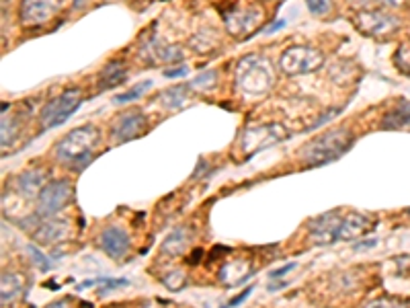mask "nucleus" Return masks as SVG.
I'll use <instances>...</instances> for the list:
<instances>
[{"mask_svg":"<svg viewBox=\"0 0 410 308\" xmlns=\"http://www.w3.org/2000/svg\"><path fill=\"white\" fill-rule=\"evenodd\" d=\"M236 89L249 97H263L273 87V64L265 55L250 54L236 64Z\"/></svg>","mask_w":410,"mask_h":308,"instance_id":"1","label":"nucleus"},{"mask_svg":"<svg viewBox=\"0 0 410 308\" xmlns=\"http://www.w3.org/2000/svg\"><path fill=\"white\" fill-rule=\"evenodd\" d=\"M353 134L345 127L330 129L303 146L300 150V159L306 166H320L342 156L353 146Z\"/></svg>","mask_w":410,"mask_h":308,"instance_id":"2","label":"nucleus"},{"mask_svg":"<svg viewBox=\"0 0 410 308\" xmlns=\"http://www.w3.org/2000/svg\"><path fill=\"white\" fill-rule=\"evenodd\" d=\"M101 142V132L97 126H80L64 136L55 146V159L72 166H85L92 159V152Z\"/></svg>","mask_w":410,"mask_h":308,"instance_id":"3","label":"nucleus"},{"mask_svg":"<svg viewBox=\"0 0 410 308\" xmlns=\"http://www.w3.org/2000/svg\"><path fill=\"white\" fill-rule=\"evenodd\" d=\"M279 64H281V70L289 76L310 74L318 70L324 64V54L320 50H314L310 46H293L284 52Z\"/></svg>","mask_w":410,"mask_h":308,"instance_id":"4","label":"nucleus"},{"mask_svg":"<svg viewBox=\"0 0 410 308\" xmlns=\"http://www.w3.org/2000/svg\"><path fill=\"white\" fill-rule=\"evenodd\" d=\"M74 198V187L68 179H58V181L48 183L41 193H39V203H37V216L50 218L62 212Z\"/></svg>","mask_w":410,"mask_h":308,"instance_id":"5","label":"nucleus"},{"mask_svg":"<svg viewBox=\"0 0 410 308\" xmlns=\"http://www.w3.org/2000/svg\"><path fill=\"white\" fill-rule=\"evenodd\" d=\"M82 103V92L80 89H68L60 97H55L54 101H50L43 113H41V127L43 129H52V127L62 126L76 109Z\"/></svg>","mask_w":410,"mask_h":308,"instance_id":"6","label":"nucleus"},{"mask_svg":"<svg viewBox=\"0 0 410 308\" xmlns=\"http://www.w3.org/2000/svg\"><path fill=\"white\" fill-rule=\"evenodd\" d=\"M286 138H289V132L279 124H267V126H257L250 127L249 132H244L242 136V150L247 154L265 150L271 146L284 142Z\"/></svg>","mask_w":410,"mask_h":308,"instance_id":"7","label":"nucleus"},{"mask_svg":"<svg viewBox=\"0 0 410 308\" xmlns=\"http://www.w3.org/2000/svg\"><path fill=\"white\" fill-rule=\"evenodd\" d=\"M355 25L365 36L382 37L390 36L398 29V18L384 11H361V13H357Z\"/></svg>","mask_w":410,"mask_h":308,"instance_id":"8","label":"nucleus"},{"mask_svg":"<svg viewBox=\"0 0 410 308\" xmlns=\"http://www.w3.org/2000/svg\"><path fill=\"white\" fill-rule=\"evenodd\" d=\"M64 0H23L21 21L23 25H41L58 15Z\"/></svg>","mask_w":410,"mask_h":308,"instance_id":"9","label":"nucleus"},{"mask_svg":"<svg viewBox=\"0 0 410 308\" xmlns=\"http://www.w3.org/2000/svg\"><path fill=\"white\" fill-rule=\"evenodd\" d=\"M342 220L337 212H326L322 216L314 218L310 224H308V230L314 243L318 245H330L335 240H339V230Z\"/></svg>","mask_w":410,"mask_h":308,"instance_id":"10","label":"nucleus"},{"mask_svg":"<svg viewBox=\"0 0 410 308\" xmlns=\"http://www.w3.org/2000/svg\"><path fill=\"white\" fill-rule=\"evenodd\" d=\"M146 127H148V122H146L144 113H140V111H125L124 115H119L115 120L113 138H115V142H129V140H134L140 134H144Z\"/></svg>","mask_w":410,"mask_h":308,"instance_id":"11","label":"nucleus"},{"mask_svg":"<svg viewBox=\"0 0 410 308\" xmlns=\"http://www.w3.org/2000/svg\"><path fill=\"white\" fill-rule=\"evenodd\" d=\"M261 18H263V13H261V11H254V9H234V11L224 15L226 29L236 37H242L250 33V31L259 25Z\"/></svg>","mask_w":410,"mask_h":308,"instance_id":"12","label":"nucleus"},{"mask_svg":"<svg viewBox=\"0 0 410 308\" xmlns=\"http://www.w3.org/2000/svg\"><path fill=\"white\" fill-rule=\"evenodd\" d=\"M129 236L124 228L119 226H109L101 235V249L111 257V259H122L129 253Z\"/></svg>","mask_w":410,"mask_h":308,"instance_id":"13","label":"nucleus"},{"mask_svg":"<svg viewBox=\"0 0 410 308\" xmlns=\"http://www.w3.org/2000/svg\"><path fill=\"white\" fill-rule=\"evenodd\" d=\"M374 224L375 222L369 216L355 212V214H351V216H347L342 220L339 230V240H357L363 235H367L374 228Z\"/></svg>","mask_w":410,"mask_h":308,"instance_id":"14","label":"nucleus"},{"mask_svg":"<svg viewBox=\"0 0 410 308\" xmlns=\"http://www.w3.org/2000/svg\"><path fill=\"white\" fill-rule=\"evenodd\" d=\"M48 175L45 171H25L21 173L17 179H15V187H17L18 193H23L25 198H33L37 193H41V189L48 185Z\"/></svg>","mask_w":410,"mask_h":308,"instance_id":"15","label":"nucleus"},{"mask_svg":"<svg viewBox=\"0 0 410 308\" xmlns=\"http://www.w3.org/2000/svg\"><path fill=\"white\" fill-rule=\"evenodd\" d=\"M252 273H254V270L250 267L249 261L238 259V261L226 263V265L222 267V272H220V280L226 284V288H236L238 284L247 282Z\"/></svg>","mask_w":410,"mask_h":308,"instance_id":"16","label":"nucleus"},{"mask_svg":"<svg viewBox=\"0 0 410 308\" xmlns=\"http://www.w3.org/2000/svg\"><path fill=\"white\" fill-rule=\"evenodd\" d=\"M68 230H70V224L66 220H50L37 228L36 240L41 245H54L55 240H62L68 235Z\"/></svg>","mask_w":410,"mask_h":308,"instance_id":"17","label":"nucleus"},{"mask_svg":"<svg viewBox=\"0 0 410 308\" xmlns=\"http://www.w3.org/2000/svg\"><path fill=\"white\" fill-rule=\"evenodd\" d=\"M127 74H125V66L122 62H111L103 68V73L99 74V91H105V89H113V87H119L122 83H125Z\"/></svg>","mask_w":410,"mask_h":308,"instance_id":"18","label":"nucleus"},{"mask_svg":"<svg viewBox=\"0 0 410 308\" xmlns=\"http://www.w3.org/2000/svg\"><path fill=\"white\" fill-rule=\"evenodd\" d=\"M23 294V277L18 273L4 272L2 273V288H0V296H2V304L13 302Z\"/></svg>","mask_w":410,"mask_h":308,"instance_id":"19","label":"nucleus"},{"mask_svg":"<svg viewBox=\"0 0 410 308\" xmlns=\"http://www.w3.org/2000/svg\"><path fill=\"white\" fill-rule=\"evenodd\" d=\"M189 233H187V228H177V230H173L171 235L166 236V240L162 243V253L164 255H171V257H177L185 251V247H187V243H189Z\"/></svg>","mask_w":410,"mask_h":308,"instance_id":"20","label":"nucleus"},{"mask_svg":"<svg viewBox=\"0 0 410 308\" xmlns=\"http://www.w3.org/2000/svg\"><path fill=\"white\" fill-rule=\"evenodd\" d=\"M410 124V103L409 101H404V103H400V105H396V107L384 117V124L382 127L384 129H396V127H404Z\"/></svg>","mask_w":410,"mask_h":308,"instance_id":"21","label":"nucleus"},{"mask_svg":"<svg viewBox=\"0 0 410 308\" xmlns=\"http://www.w3.org/2000/svg\"><path fill=\"white\" fill-rule=\"evenodd\" d=\"M187 101H189V87H173V89L162 92L161 97L162 105L166 109H173V111L185 107Z\"/></svg>","mask_w":410,"mask_h":308,"instance_id":"22","label":"nucleus"},{"mask_svg":"<svg viewBox=\"0 0 410 308\" xmlns=\"http://www.w3.org/2000/svg\"><path fill=\"white\" fill-rule=\"evenodd\" d=\"M150 87H152V80H144L140 85H136L134 89L122 92V95H115V97H113V103H129V101H136V99H140Z\"/></svg>","mask_w":410,"mask_h":308,"instance_id":"23","label":"nucleus"},{"mask_svg":"<svg viewBox=\"0 0 410 308\" xmlns=\"http://www.w3.org/2000/svg\"><path fill=\"white\" fill-rule=\"evenodd\" d=\"M97 284H101V290H99V294L101 296H105L107 292L111 290H119V288H125L129 282L127 280H113V277H99V280H95Z\"/></svg>","mask_w":410,"mask_h":308,"instance_id":"24","label":"nucleus"},{"mask_svg":"<svg viewBox=\"0 0 410 308\" xmlns=\"http://www.w3.org/2000/svg\"><path fill=\"white\" fill-rule=\"evenodd\" d=\"M306 4H308L310 13H312V15H318V17L328 15L330 9H333L330 0H306Z\"/></svg>","mask_w":410,"mask_h":308,"instance_id":"25","label":"nucleus"},{"mask_svg":"<svg viewBox=\"0 0 410 308\" xmlns=\"http://www.w3.org/2000/svg\"><path fill=\"white\" fill-rule=\"evenodd\" d=\"M185 273L183 272H173V273H168V275H164L162 277V282H164V286L168 288V290H180L183 286H185Z\"/></svg>","mask_w":410,"mask_h":308,"instance_id":"26","label":"nucleus"},{"mask_svg":"<svg viewBox=\"0 0 410 308\" xmlns=\"http://www.w3.org/2000/svg\"><path fill=\"white\" fill-rule=\"evenodd\" d=\"M27 251H29V255H31V259L36 261L37 267H41V272H50V270H52V263H50V259L41 253L36 245H29V247H27Z\"/></svg>","mask_w":410,"mask_h":308,"instance_id":"27","label":"nucleus"},{"mask_svg":"<svg viewBox=\"0 0 410 308\" xmlns=\"http://www.w3.org/2000/svg\"><path fill=\"white\" fill-rule=\"evenodd\" d=\"M214 85H215V73H203V74H199L197 76L195 80L189 85V89H197V87H203L205 91H212L214 89Z\"/></svg>","mask_w":410,"mask_h":308,"instance_id":"28","label":"nucleus"},{"mask_svg":"<svg viewBox=\"0 0 410 308\" xmlns=\"http://www.w3.org/2000/svg\"><path fill=\"white\" fill-rule=\"evenodd\" d=\"M363 308H410L406 302L396 300V298H379V300H372Z\"/></svg>","mask_w":410,"mask_h":308,"instance_id":"29","label":"nucleus"},{"mask_svg":"<svg viewBox=\"0 0 410 308\" xmlns=\"http://www.w3.org/2000/svg\"><path fill=\"white\" fill-rule=\"evenodd\" d=\"M398 58H396V64L398 68H402L404 73L410 74V43H404L400 50H398Z\"/></svg>","mask_w":410,"mask_h":308,"instance_id":"30","label":"nucleus"},{"mask_svg":"<svg viewBox=\"0 0 410 308\" xmlns=\"http://www.w3.org/2000/svg\"><path fill=\"white\" fill-rule=\"evenodd\" d=\"M340 111H342V109H330V111H326V113H324L322 117H318V120H316V122H314V124L310 126V129H316V127L324 126V124H326V122H328L330 117H335V115H339Z\"/></svg>","mask_w":410,"mask_h":308,"instance_id":"31","label":"nucleus"},{"mask_svg":"<svg viewBox=\"0 0 410 308\" xmlns=\"http://www.w3.org/2000/svg\"><path fill=\"white\" fill-rule=\"evenodd\" d=\"M187 73H189L187 66H177V68H168V70L164 73V76H166V78H180V76H187Z\"/></svg>","mask_w":410,"mask_h":308,"instance_id":"32","label":"nucleus"},{"mask_svg":"<svg viewBox=\"0 0 410 308\" xmlns=\"http://www.w3.org/2000/svg\"><path fill=\"white\" fill-rule=\"evenodd\" d=\"M250 292H252V288H247V290L242 292L240 296H236V298H234L232 302H230V304H228L226 308H234V307H238V304H242V300H247V298H249Z\"/></svg>","mask_w":410,"mask_h":308,"instance_id":"33","label":"nucleus"},{"mask_svg":"<svg viewBox=\"0 0 410 308\" xmlns=\"http://www.w3.org/2000/svg\"><path fill=\"white\" fill-rule=\"evenodd\" d=\"M286 25H287V21H284V18H281V21H277L275 25H269V27H265V31H263V33H267V36H271V33H275V31L284 29Z\"/></svg>","mask_w":410,"mask_h":308,"instance_id":"34","label":"nucleus"},{"mask_svg":"<svg viewBox=\"0 0 410 308\" xmlns=\"http://www.w3.org/2000/svg\"><path fill=\"white\" fill-rule=\"evenodd\" d=\"M298 267V263H289V265H286V267H281V270H277V272L271 273V277H279V275H286V273H289L291 270H296Z\"/></svg>","mask_w":410,"mask_h":308,"instance_id":"35","label":"nucleus"},{"mask_svg":"<svg viewBox=\"0 0 410 308\" xmlns=\"http://www.w3.org/2000/svg\"><path fill=\"white\" fill-rule=\"evenodd\" d=\"M379 2H384L388 6H402L404 4V0H379Z\"/></svg>","mask_w":410,"mask_h":308,"instance_id":"36","label":"nucleus"},{"mask_svg":"<svg viewBox=\"0 0 410 308\" xmlns=\"http://www.w3.org/2000/svg\"><path fill=\"white\" fill-rule=\"evenodd\" d=\"M375 240H365V243H357L355 245V251H359V249H363V247H374Z\"/></svg>","mask_w":410,"mask_h":308,"instance_id":"37","label":"nucleus"},{"mask_svg":"<svg viewBox=\"0 0 410 308\" xmlns=\"http://www.w3.org/2000/svg\"><path fill=\"white\" fill-rule=\"evenodd\" d=\"M48 308H70V307H68V300H60V302H54V304H50Z\"/></svg>","mask_w":410,"mask_h":308,"instance_id":"38","label":"nucleus"},{"mask_svg":"<svg viewBox=\"0 0 410 308\" xmlns=\"http://www.w3.org/2000/svg\"><path fill=\"white\" fill-rule=\"evenodd\" d=\"M144 308H162L161 302H148V304H144Z\"/></svg>","mask_w":410,"mask_h":308,"instance_id":"39","label":"nucleus"},{"mask_svg":"<svg viewBox=\"0 0 410 308\" xmlns=\"http://www.w3.org/2000/svg\"><path fill=\"white\" fill-rule=\"evenodd\" d=\"M82 4V0H74V6H80Z\"/></svg>","mask_w":410,"mask_h":308,"instance_id":"40","label":"nucleus"}]
</instances>
